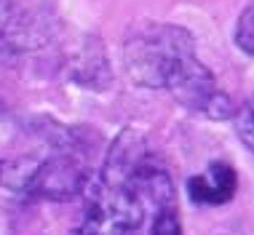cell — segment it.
Instances as JSON below:
<instances>
[{"label":"cell","instance_id":"obj_1","mask_svg":"<svg viewBox=\"0 0 254 235\" xmlns=\"http://www.w3.org/2000/svg\"><path fill=\"white\" fill-rule=\"evenodd\" d=\"M139 150L142 142L136 136H118V142L107 153L99 184L94 187L72 235H142L147 206L142 203L139 192L128 179V169Z\"/></svg>","mask_w":254,"mask_h":235},{"label":"cell","instance_id":"obj_2","mask_svg":"<svg viewBox=\"0 0 254 235\" xmlns=\"http://www.w3.org/2000/svg\"><path fill=\"white\" fill-rule=\"evenodd\" d=\"M195 57V40L177 24L147 22L131 30L123 40V67L126 75L142 88H166L188 72Z\"/></svg>","mask_w":254,"mask_h":235},{"label":"cell","instance_id":"obj_3","mask_svg":"<svg viewBox=\"0 0 254 235\" xmlns=\"http://www.w3.org/2000/svg\"><path fill=\"white\" fill-rule=\"evenodd\" d=\"M86 184H88L86 166L72 153H57L38 161L30 195L49 200H72L86 190Z\"/></svg>","mask_w":254,"mask_h":235},{"label":"cell","instance_id":"obj_4","mask_svg":"<svg viewBox=\"0 0 254 235\" xmlns=\"http://www.w3.org/2000/svg\"><path fill=\"white\" fill-rule=\"evenodd\" d=\"M49 35V24L35 11H27L22 5L0 3V48L8 51H24L35 48Z\"/></svg>","mask_w":254,"mask_h":235},{"label":"cell","instance_id":"obj_5","mask_svg":"<svg viewBox=\"0 0 254 235\" xmlns=\"http://www.w3.org/2000/svg\"><path fill=\"white\" fill-rule=\"evenodd\" d=\"M188 192L195 203H203V206L228 203V200L236 195V169L228 163H222V161L211 163L203 174L190 176Z\"/></svg>","mask_w":254,"mask_h":235},{"label":"cell","instance_id":"obj_6","mask_svg":"<svg viewBox=\"0 0 254 235\" xmlns=\"http://www.w3.org/2000/svg\"><path fill=\"white\" fill-rule=\"evenodd\" d=\"M38 161L40 158H32V155L3 158L0 161V187L13 190V192H30Z\"/></svg>","mask_w":254,"mask_h":235},{"label":"cell","instance_id":"obj_7","mask_svg":"<svg viewBox=\"0 0 254 235\" xmlns=\"http://www.w3.org/2000/svg\"><path fill=\"white\" fill-rule=\"evenodd\" d=\"M150 235H182V222L177 214V203L163 206L153 214V225H150Z\"/></svg>","mask_w":254,"mask_h":235},{"label":"cell","instance_id":"obj_8","mask_svg":"<svg viewBox=\"0 0 254 235\" xmlns=\"http://www.w3.org/2000/svg\"><path fill=\"white\" fill-rule=\"evenodd\" d=\"M233 38H236L238 48H241L244 54H254V8L252 5H246L241 19H238L236 24V32H233Z\"/></svg>","mask_w":254,"mask_h":235},{"label":"cell","instance_id":"obj_9","mask_svg":"<svg viewBox=\"0 0 254 235\" xmlns=\"http://www.w3.org/2000/svg\"><path fill=\"white\" fill-rule=\"evenodd\" d=\"M233 120H236V128H238V136H241V142H244V147L246 150H252V131H254V126H252V107L249 105H244L238 113H233Z\"/></svg>","mask_w":254,"mask_h":235}]
</instances>
